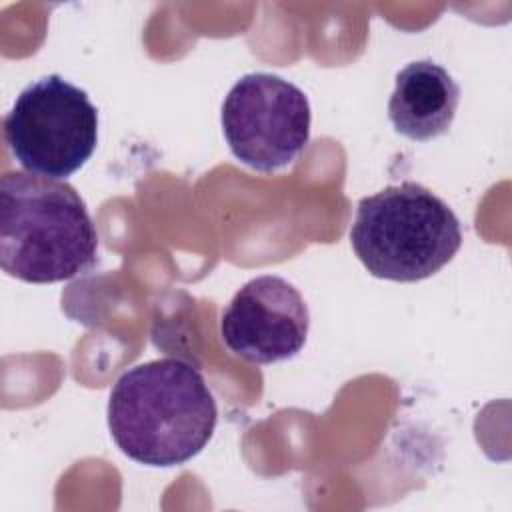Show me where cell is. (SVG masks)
<instances>
[{
  "mask_svg": "<svg viewBox=\"0 0 512 512\" xmlns=\"http://www.w3.org/2000/svg\"><path fill=\"white\" fill-rule=\"evenodd\" d=\"M216 400L184 360L158 358L126 370L110 390L108 428L116 446L146 466H178L212 438Z\"/></svg>",
  "mask_w": 512,
  "mask_h": 512,
  "instance_id": "6da1fadb",
  "label": "cell"
},
{
  "mask_svg": "<svg viewBox=\"0 0 512 512\" xmlns=\"http://www.w3.org/2000/svg\"><path fill=\"white\" fill-rule=\"evenodd\" d=\"M98 232L80 194L32 172L0 178V266L6 274L52 284L96 264Z\"/></svg>",
  "mask_w": 512,
  "mask_h": 512,
  "instance_id": "7a4b0ae2",
  "label": "cell"
},
{
  "mask_svg": "<svg viewBox=\"0 0 512 512\" xmlns=\"http://www.w3.org/2000/svg\"><path fill=\"white\" fill-rule=\"evenodd\" d=\"M350 244L372 276L418 282L456 256L462 228L452 208L432 190L400 182L358 202Z\"/></svg>",
  "mask_w": 512,
  "mask_h": 512,
  "instance_id": "3957f363",
  "label": "cell"
},
{
  "mask_svg": "<svg viewBox=\"0 0 512 512\" xmlns=\"http://www.w3.org/2000/svg\"><path fill=\"white\" fill-rule=\"evenodd\" d=\"M4 142L26 172L68 178L96 150L98 110L82 88L48 74L16 96L4 118Z\"/></svg>",
  "mask_w": 512,
  "mask_h": 512,
  "instance_id": "277c9868",
  "label": "cell"
},
{
  "mask_svg": "<svg viewBox=\"0 0 512 512\" xmlns=\"http://www.w3.org/2000/svg\"><path fill=\"white\" fill-rule=\"evenodd\" d=\"M220 122L230 152L244 166L270 174L302 154L312 114L296 84L270 72H250L226 94Z\"/></svg>",
  "mask_w": 512,
  "mask_h": 512,
  "instance_id": "5b68a950",
  "label": "cell"
},
{
  "mask_svg": "<svg viewBox=\"0 0 512 512\" xmlns=\"http://www.w3.org/2000/svg\"><path fill=\"white\" fill-rule=\"evenodd\" d=\"M308 328L310 312L302 294L272 274L248 280L220 318V336L228 350L254 364L296 356L306 344Z\"/></svg>",
  "mask_w": 512,
  "mask_h": 512,
  "instance_id": "8992f818",
  "label": "cell"
},
{
  "mask_svg": "<svg viewBox=\"0 0 512 512\" xmlns=\"http://www.w3.org/2000/svg\"><path fill=\"white\" fill-rule=\"evenodd\" d=\"M458 104L460 86L450 72L432 60H416L396 74L388 118L398 134L426 142L450 130Z\"/></svg>",
  "mask_w": 512,
  "mask_h": 512,
  "instance_id": "52a82bcc",
  "label": "cell"
}]
</instances>
